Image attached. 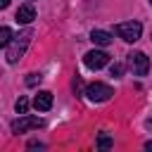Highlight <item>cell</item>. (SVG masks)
<instances>
[{"instance_id": "obj_1", "label": "cell", "mask_w": 152, "mask_h": 152, "mask_svg": "<svg viewBox=\"0 0 152 152\" xmlns=\"http://www.w3.org/2000/svg\"><path fill=\"white\" fill-rule=\"evenodd\" d=\"M31 38H33V28H24L19 36H14V40H10V45L5 48V57H7L10 64H14V62H19V59L24 57Z\"/></svg>"}, {"instance_id": "obj_2", "label": "cell", "mask_w": 152, "mask_h": 152, "mask_svg": "<svg viewBox=\"0 0 152 152\" xmlns=\"http://www.w3.org/2000/svg\"><path fill=\"white\" fill-rule=\"evenodd\" d=\"M114 33L119 38H124L126 43H135L142 33V24L140 21H121V24L114 26Z\"/></svg>"}, {"instance_id": "obj_3", "label": "cell", "mask_w": 152, "mask_h": 152, "mask_svg": "<svg viewBox=\"0 0 152 152\" xmlns=\"http://www.w3.org/2000/svg\"><path fill=\"white\" fill-rule=\"evenodd\" d=\"M112 95H114V90H112L107 83H90V86L86 88V97H88L90 102H107Z\"/></svg>"}, {"instance_id": "obj_4", "label": "cell", "mask_w": 152, "mask_h": 152, "mask_svg": "<svg viewBox=\"0 0 152 152\" xmlns=\"http://www.w3.org/2000/svg\"><path fill=\"white\" fill-rule=\"evenodd\" d=\"M128 66H131V71H133L135 76H147V71H150V59H147L145 52H131V55H128Z\"/></svg>"}, {"instance_id": "obj_5", "label": "cell", "mask_w": 152, "mask_h": 152, "mask_svg": "<svg viewBox=\"0 0 152 152\" xmlns=\"http://www.w3.org/2000/svg\"><path fill=\"white\" fill-rule=\"evenodd\" d=\"M40 126H43V119L21 114V116L12 124V133H26V131H33V128H40Z\"/></svg>"}, {"instance_id": "obj_6", "label": "cell", "mask_w": 152, "mask_h": 152, "mask_svg": "<svg viewBox=\"0 0 152 152\" xmlns=\"http://www.w3.org/2000/svg\"><path fill=\"white\" fill-rule=\"evenodd\" d=\"M107 62H109V55H107L104 50H90V52H86V57H83V64H86L88 69H93V71L102 69Z\"/></svg>"}, {"instance_id": "obj_7", "label": "cell", "mask_w": 152, "mask_h": 152, "mask_svg": "<svg viewBox=\"0 0 152 152\" xmlns=\"http://www.w3.org/2000/svg\"><path fill=\"white\" fill-rule=\"evenodd\" d=\"M14 19H17V24H31V21L36 19V10H33V5H31V2L21 5V7L17 10V14H14Z\"/></svg>"}, {"instance_id": "obj_8", "label": "cell", "mask_w": 152, "mask_h": 152, "mask_svg": "<svg viewBox=\"0 0 152 152\" xmlns=\"http://www.w3.org/2000/svg\"><path fill=\"white\" fill-rule=\"evenodd\" d=\"M33 107H36L38 112H48V109L52 107V93H50V90H40V93L33 97Z\"/></svg>"}, {"instance_id": "obj_9", "label": "cell", "mask_w": 152, "mask_h": 152, "mask_svg": "<svg viewBox=\"0 0 152 152\" xmlns=\"http://www.w3.org/2000/svg\"><path fill=\"white\" fill-rule=\"evenodd\" d=\"M90 40H93L95 45H102V48H107V45L112 43V33H107V31H100V28H95V31L90 33Z\"/></svg>"}, {"instance_id": "obj_10", "label": "cell", "mask_w": 152, "mask_h": 152, "mask_svg": "<svg viewBox=\"0 0 152 152\" xmlns=\"http://www.w3.org/2000/svg\"><path fill=\"white\" fill-rule=\"evenodd\" d=\"M10 40H12V31H10L7 26H2V28H0V45H2V48H7V45H10Z\"/></svg>"}, {"instance_id": "obj_11", "label": "cell", "mask_w": 152, "mask_h": 152, "mask_svg": "<svg viewBox=\"0 0 152 152\" xmlns=\"http://www.w3.org/2000/svg\"><path fill=\"white\" fill-rule=\"evenodd\" d=\"M97 147H100V150H109V147H112V138H109L107 133H100V138H97Z\"/></svg>"}, {"instance_id": "obj_12", "label": "cell", "mask_w": 152, "mask_h": 152, "mask_svg": "<svg viewBox=\"0 0 152 152\" xmlns=\"http://www.w3.org/2000/svg\"><path fill=\"white\" fill-rule=\"evenodd\" d=\"M14 109H17V114H26L28 112V100L26 97H19L17 104H14Z\"/></svg>"}, {"instance_id": "obj_13", "label": "cell", "mask_w": 152, "mask_h": 152, "mask_svg": "<svg viewBox=\"0 0 152 152\" xmlns=\"http://www.w3.org/2000/svg\"><path fill=\"white\" fill-rule=\"evenodd\" d=\"M71 88H74V93H76V95H81V93H83V81H81L78 76H74V81H71Z\"/></svg>"}, {"instance_id": "obj_14", "label": "cell", "mask_w": 152, "mask_h": 152, "mask_svg": "<svg viewBox=\"0 0 152 152\" xmlns=\"http://www.w3.org/2000/svg\"><path fill=\"white\" fill-rule=\"evenodd\" d=\"M36 83H40V74H28V78H26V86H36Z\"/></svg>"}, {"instance_id": "obj_15", "label": "cell", "mask_w": 152, "mask_h": 152, "mask_svg": "<svg viewBox=\"0 0 152 152\" xmlns=\"http://www.w3.org/2000/svg\"><path fill=\"white\" fill-rule=\"evenodd\" d=\"M124 74V66L121 64H112V76H121Z\"/></svg>"}, {"instance_id": "obj_16", "label": "cell", "mask_w": 152, "mask_h": 152, "mask_svg": "<svg viewBox=\"0 0 152 152\" xmlns=\"http://www.w3.org/2000/svg\"><path fill=\"white\" fill-rule=\"evenodd\" d=\"M28 147H31V150H36V147L40 150V147H43V142H36V140H31V142H28Z\"/></svg>"}, {"instance_id": "obj_17", "label": "cell", "mask_w": 152, "mask_h": 152, "mask_svg": "<svg viewBox=\"0 0 152 152\" xmlns=\"http://www.w3.org/2000/svg\"><path fill=\"white\" fill-rule=\"evenodd\" d=\"M7 5H10V0H0V7H2V10H5Z\"/></svg>"}, {"instance_id": "obj_18", "label": "cell", "mask_w": 152, "mask_h": 152, "mask_svg": "<svg viewBox=\"0 0 152 152\" xmlns=\"http://www.w3.org/2000/svg\"><path fill=\"white\" fill-rule=\"evenodd\" d=\"M145 150H152V140H147V142H145Z\"/></svg>"}, {"instance_id": "obj_19", "label": "cell", "mask_w": 152, "mask_h": 152, "mask_svg": "<svg viewBox=\"0 0 152 152\" xmlns=\"http://www.w3.org/2000/svg\"><path fill=\"white\" fill-rule=\"evenodd\" d=\"M145 124H147V128H152V119H147V121H145Z\"/></svg>"}, {"instance_id": "obj_20", "label": "cell", "mask_w": 152, "mask_h": 152, "mask_svg": "<svg viewBox=\"0 0 152 152\" xmlns=\"http://www.w3.org/2000/svg\"><path fill=\"white\" fill-rule=\"evenodd\" d=\"M150 5H152V0H150Z\"/></svg>"}]
</instances>
